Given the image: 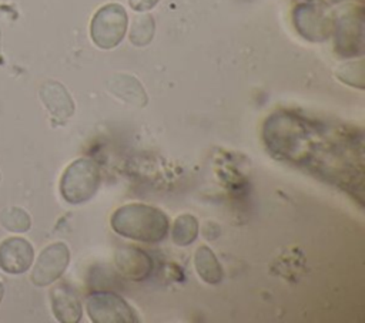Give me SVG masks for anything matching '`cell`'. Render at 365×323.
<instances>
[{"instance_id":"cell-18","label":"cell","mask_w":365,"mask_h":323,"mask_svg":"<svg viewBox=\"0 0 365 323\" xmlns=\"http://www.w3.org/2000/svg\"><path fill=\"white\" fill-rule=\"evenodd\" d=\"M160 0H128V4L133 10L144 13L151 10Z\"/></svg>"},{"instance_id":"cell-5","label":"cell","mask_w":365,"mask_h":323,"mask_svg":"<svg viewBox=\"0 0 365 323\" xmlns=\"http://www.w3.org/2000/svg\"><path fill=\"white\" fill-rule=\"evenodd\" d=\"M87 313L96 323H135L134 309L117 293L94 292L87 297Z\"/></svg>"},{"instance_id":"cell-8","label":"cell","mask_w":365,"mask_h":323,"mask_svg":"<svg viewBox=\"0 0 365 323\" xmlns=\"http://www.w3.org/2000/svg\"><path fill=\"white\" fill-rule=\"evenodd\" d=\"M34 250L23 238H9L0 243V268L11 275L24 273L33 263Z\"/></svg>"},{"instance_id":"cell-2","label":"cell","mask_w":365,"mask_h":323,"mask_svg":"<svg viewBox=\"0 0 365 323\" xmlns=\"http://www.w3.org/2000/svg\"><path fill=\"white\" fill-rule=\"evenodd\" d=\"M101 184L100 166L90 158L73 161L61 175L60 194L71 205L90 201Z\"/></svg>"},{"instance_id":"cell-14","label":"cell","mask_w":365,"mask_h":323,"mask_svg":"<svg viewBox=\"0 0 365 323\" xmlns=\"http://www.w3.org/2000/svg\"><path fill=\"white\" fill-rule=\"evenodd\" d=\"M198 236V221L191 213L177 216L171 228V238L178 246L191 245Z\"/></svg>"},{"instance_id":"cell-12","label":"cell","mask_w":365,"mask_h":323,"mask_svg":"<svg viewBox=\"0 0 365 323\" xmlns=\"http://www.w3.org/2000/svg\"><path fill=\"white\" fill-rule=\"evenodd\" d=\"M107 90L121 101L135 107H144L148 97L141 83L130 74H114L107 80Z\"/></svg>"},{"instance_id":"cell-1","label":"cell","mask_w":365,"mask_h":323,"mask_svg":"<svg viewBox=\"0 0 365 323\" xmlns=\"http://www.w3.org/2000/svg\"><path fill=\"white\" fill-rule=\"evenodd\" d=\"M110 222L115 233L144 243H157L170 231L168 216L161 209L145 203L120 206L111 215Z\"/></svg>"},{"instance_id":"cell-16","label":"cell","mask_w":365,"mask_h":323,"mask_svg":"<svg viewBox=\"0 0 365 323\" xmlns=\"http://www.w3.org/2000/svg\"><path fill=\"white\" fill-rule=\"evenodd\" d=\"M0 221L3 226L11 232H26L30 229V223H31L29 213L20 208L6 209L1 213Z\"/></svg>"},{"instance_id":"cell-19","label":"cell","mask_w":365,"mask_h":323,"mask_svg":"<svg viewBox=\"0 0 365 323\" xmlns=\"http://www.w3.org/2000/svg\"><path fill=\"white\" fill-rule=\"evenodd\" d=\"M1 297H3V286L0 283V300H1Z\"/></svg>"},{"instance_id":"cell-13","label":"cell","mask_w":365,"mask_h":323,"mask_svg":"<svg viewBox=\"0 0 365 323\" xmlns=\"http://www.w3.org/2000/svg\"><path fill=\"white\" fill-rule=\"evenodd\" d=\"M194 266L198 276L210 285H218L224 277V270L211 248L202 245L194 253Z\"/></svg>"},{"instance_id":"cell-9","label":"cell","mask_w":365,"mask_h":323,"mask_svg":"<svg viewBox=\"0 0 365 323\" xmlns=\"http://www.w3.org/2000/svg\"><path fill=\"white\" fill-rule=\"evenodd\" d=\"M114 262L118 272L134 282L145 280L153 272L151 258L144 250L134 246H123L117 249Z\"/></svg>"},{"instance_id":"cell-11","label":"cell","mask_w":365,"mask_h":323,"mask_svg":"<svg viewBox=\"0 0 365 323\" xmlns=\"http://www.w3.org/2000/svg\"><path fill=\"white\" fill-rule=\"evenodd\" d=\"M40 98L46 108L57 120H67L74 112V102L71 95L57 81H46L40 87Z\"/></svg>"},{"instance_id":"cell-3","label":"cell","mask_w":365,"mask_h":323,"mask_svg":"<svg viewBox=\"0 0 365 323\" xmlns=\"http://www.w3.org/2000/svg\"><path fill=\"white\" fill-rule=\"evenodd\" d=\"M127 26L128 17L124 7L118 3H108L93 16L90 36L98 48L110 50L123 41Z\"/></svg>"},{"instance_id":"cell-15","label":"cell","mask_w":365,"mask_h":323,"mask_svg":"<svg viewBox=\"0 0 365 323\" xmlns=\"http://www.w3.org/2000/svg\"><path fill=\"white\" fill-rule=\"evenodd\" d=\"M155 24L151 14H141L134 18L130 30V41L134 46H147L154 36Z\"/></svg>"},{"instance_id":"cell-6","label":"cell","mask_w":365,"mask_h":323,"mask_svg":"<svg viewBox=\"0 0 365 323\" xmlns=\"http://www.w3.org/2000/svg\"><path fill=\"white\" fill-rule=\"evenodd\" d=\"M294 24L304 38L309 41H324L332 33L334 16L321 4L302 3L294 10Z\"/></svg>"},{"instance_id":"cell-10","label":"cell","mask_w":365,"mask_h":323,"mask_svg":"<svg viewBox=\"0 0 365 323\" xmlns=\"http://www.w3.org/2000/svg\"><path fill=\"white\" fill-rule=\"evenodd\" d=\"M51 309L56 319L61 323H77L83 309L74 289L67 283H58L51 289Z\"/></svg>"},{"instance_id":"cell-4","label":"cell","mask_w":365,"mask_h":323,"mask_svg":"<svg viewBox=\"0 0 365 323\" xmlns=\"http://www.w3.org/2000/svg\"><path fill=\"white\" fill-rule=\"evenodd\" d=\"M335 50L344 57H354L362 53L364 11L362 7L348 4L334 14Z\"/></svg>"},{"instance_id":"cell-7","label":"cell","mask_w":365,"mask_h":323,"mask_svg":"<svg viewBox=\"0 0 365 323\" xmlns=\"http://www.w3.org/2000/svg\"><path fill=\"white\" fill-rule=\"evenodd\" d=\"M70 263V250L66 243L54 242L44 248L34 265L31 280L37 286H47L56 282Z\"/></svg>"},{"instance_id":"cell-17","label":"cell","mask_w":365,"mask_h":323,"mask_svg":"<svg viewBox=\"0 0 365 323\" xmlns=\"http://www.w3.org/2000/svg\"><path fill=\"white\" fill-rule=\"evenodd\" d=\"M336 77L346 83L348 85L356 87L359 90L364 88V63L362 60L351 61L341 65L336 71Z\"/></svg>"}]
</instances>
